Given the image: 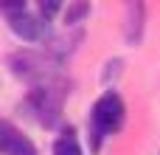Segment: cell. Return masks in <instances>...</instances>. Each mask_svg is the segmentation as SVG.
Wrapping results in <instances>:
<instances>
[{
  "label": "cell",
  "instance_id": "obj_1",
  "mask_svg": "<svg viewBox=\"0 0 160 155\" xmlns=\"http://www.w3.org/2000/svg\"><path fill=\"white\" fill-rule=\"evenodd\" d=\"M93 124H96V133L104 136V133H118L121 124H124V102L118 93H104L93 110Z\"/></svg>",
  "mask_w": 160,
  "mask_h": 155
},
{
  "label": "cell",
  "instance_id": "obj_2",
  "mask_svg": "<svg viewBox=\"0 0 160 155\" xmlns=\"http://www.w3.org/2000/svg\"><path fill=\"white\" fill-rule=\"evenodd\" d=\"M0 133H3V138H0V147H3V152H6V155H37L34 144H31L25 136L14 133L8 121H3Z\"/></svg>",
  "mask_w": 160,
  "mask_h": 155
},
{
  "label": "cell",
  "instance_id": "obj_3",
  "mask_svg": "<svg viewBox=\"0 0 160 155\" xmlns=\"http://www.w3.org/2000/svg\"><path fill=\"white\" fill-rule=\"evenodd\" d=\"M8 25L14 28V34L17 37H22V40H39L45 31H42V23L39 20H34V17H28L25 11L22 14H14V17H8Z\"/></svg>",
  "mask_w": 160,
  "mask_h": 155
},
{
  "label": "cell",
  "instance_id": "obj_4",
  "mask_svg": "<svg viewBox=\"0 0 160 155\" xmlns=\"http://www.w3.org/2000/svg\"><path fill=\"white\" fill-rule=\"evenodd\" d=\"M53 155H82V150H79L76 138L68 133V136L56 138V144H53Z\"/></svg>",
  "mask_w": 160,
  "mask_h": 155
},
{
  "label": "cell",
  "instance_id": "obj_5",
  "mask_svg": "<svg viewBox=\"0 0 160 155\" xmlns=\"http://www.w3.org/2000/svg\"><path fill=\"white\" fill-rule=\"evenodd\" d=\"M0 8H3L8 17H14V14H22V11H25V3H22V0H14V3L3 0V3H0Z\"/></svg>",
  "mask_w": 160,
  "mask_h": 155
},
{
  "label": "cell",
  "instance_id": "obj_6",
  "mask_svg": "<svg viewBox=\"0 0 160 155\" xmlns=\"http://www.w3.org/2000/svg\"><path fill=\"white\" fill-rule=\"evenodd\" d=\"M90 11V6L87 3H76V6H70V14H68V23H76V20H82L84 14Z\"/></svg>",
  "mask_w": 160,
  "mask_h": 155
},
{
  "label": "cell",
  "instance_id": "obj_7",
  "mask_svg": "<svg viewBox=\"0 0 160 155\" xmlns=\"http://www.w3.org/2000/svg\"><path fill=\"white\" fill-rule=\"evenodd\" d=\"M39 8H42V17L51 20V17L59 11V3H56V0H48V3H39Z\"/></svg>",
  "mask_w": 160,
  "mask_h": 155
}]
</instances>
